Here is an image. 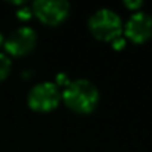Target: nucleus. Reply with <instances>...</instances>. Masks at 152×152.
<instances>
[{
	"instance_id": "nucleus-3",
	"label": "nucleus",
	"mask_w": 152,
	"mask_h": 152,
	"mask_svg": "<svg viewBox=\"0 0 152 152\" xmlns=\"http://www.w3.org/2000/svg\"><path fill=\"white\" fill-rule=\"evenodd\" d=\"M61 99V91L55 82H39L27 96V103L33 110L48 112L52 110Z\"/></svg>"
},
{
	"instance_id": "nucleus-7",
	"label": "nucleus",
	"mask_w": 152,
	"mask_h": 152,
	"mask_svg": "<svg viewBox=\"0 0 152 152\" xmlns=\"http://www.w3.org/2000/svg\"><path fill=\"white\" fill-rule=\"evenodd\" d=\"M11 60L6 54L0 52V82H2L11 72Z\"/></svg>"
},
{
	"instance_id": "nucleus-10",
	"label": "nucleus",
	"mask_w": 152,
	"mask_h": 152,
	"mask_svg": "<svg viewBox=\"0 0 152 152\" xmlns=\"http://www.w3.org/2000/svg\"><path fill=\"white\" fill-rule=\"evenodd\" d=\"M3 43V34H2V31H0V45Z\"/></svg>"
},
{
	"instance_id": "nucleus-4",
	"label": "nucleus",
	"mask_w": 152,
	"mask_h": 152,
	"mask_svg": "<svg viewBox=\"0 0 152 152\" xmlns=\"http://www.w3.org/2000/svg\"><path fill=\"white\" fill-rule=\"evenodd\" d=\"M36 17L49 26L60 24L70 12V5L66 0H37L33 5Z\"/></svg>"
},
{
	"instance_id": "nucleus-9",
	"label": "nucleus",
	"mask_w": 152,
	"mask_h": 152,
	"mask_svg": "<svg viewBox=\"0 0 152 152\" xmlns=\"http://www.w3.org/2000/svg\"><path fill=\"white\" fill-rule=\"evenodd\" d=\"M125 6L131 8V9H137V8L142 6V2H140V0H137V2H125Z\"/></svg>"
},
{
	"instance_id": "nucleus-2",
	"label": "nucleus",
	"mask_w": 152,
	"mask_h": 152,
	"mask_svg": "<svg viewBox=\"0 0 152 152\" xmlns=\"http://www.w3.org/2000/svg\"><path fill=\"white\" fill-rule=\"evenodd\" d=\"M88 27L97 39L110 40V42L115 40L116 37H119L122 30H124V24H122L121 17L109 8L97 9L90 17Z\"/></svg>"
},
{
	"instance_id": "nucleus-6",
	"label": "nucleus",
	"mask_w": 152,
	"mask_h": 152,
	"mask_svg": "<svg viewBox=\"0 0 152 152\" xmlns=\"http://www.w3.org/2000/svg\"><path fill=\"white\" fill-rule=\"evenodd\" d=\"M125 36L136 42L142 43L152 37V15L143 11H136L124 26Z\"/></svg>"
},
{
	"instance_id": "nucleus-5",
	"label": "nucleus",
	"mask_w": 152,
	"mask_h": 152,
	"mask_svg": "<svg viewBox=\"0 0 152 152\" xmlns=\"http://www.w3.org/2000/svg\"><path fill=\"white\" fill-rule=\"evenodd\" d=\"M37 42V34L34 28L28 26H21L11 31V34L5 40V48L12 55H26L28 54Z\"/></svg>"
},
{
	"instance_id": "nucleus-8",
	"label": "nucleus",
	"mask_w": 152,
	"mask_h": 152,
	"mask_svg": "<svg viewBox=\"0 0 152 152\" xmlns=\"http://www.w3.org/2000/svg\"><path fill=\"white\" fill-rule=\"evenodd\" d=\"M112 43H113L115 48H122V46L125 45V39H122V36H119V37H116L115 40H112Z\"/></svg>"
},
{
	"instance_id": "nucleus-1",
	"label": "nucleus",
	"mask_w": 152,
	"mask_h": 152,
	"mask_svg": "<svg viewBox=\"0 0 152 152\" xmlns=\"http://www.w3.org/2000/svg\"><path fill=\"white\" fill-rule=\"evenodd\" d=\"M61 97L72 110L79 113H88L96 109L100 99V93L99 88L90 79H75L66 84Z\"/></svg>"
}]
</instances>
